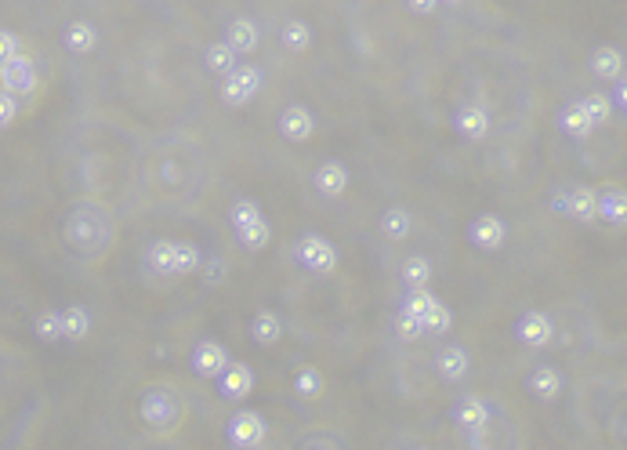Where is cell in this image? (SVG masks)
I'll use <instances>...</instances> for the list:
<instances>
[{
  "label": "cell",
  "mask_w": 627,
  "mask_h": 450,
  "mask_svg": "<svg viewBox=\"0 0 627 450\" xmlns=\"http://www.w3.org/2000/svg\"><path fill=\"white\" fill-rule=\"evenodd\" d=\"M454 127H457L461 138L479 142V138H486V131H490V113H486L482 106H461L457 117H454Z\"/></svg>",
  "instance_id": "5bb4252c"
},
{
  "label": "cell",
  "mask_w": 627,
  "mask_h": 450,
  "mask_svg": "<svg viewBox=\"0 0 627 450\" xmlns=\"http://www.w3.org/2000/svg\"><path fill=\"white\" fill-rule=\"evenodd\" d=\"M396 334H399V342H417V338L425 334V323H421L417 316L399 313V316H396Z\"/></svg>",
  "instance_id": "8d00e7d4"
},
{
  "label": "cell",
  "mask_w": 627,
  "mask_h": 450,
  "mask_svg": "<svg viewBox=\"0 0 627 450\" xmlns=\"http://www.w3.org/2000/svg\"><path fill=\"white\" fill-rule=\"evenodd\" d=\"M468 240L472 248L479 251H501L504 240H508V225L501 214H479L472 225H468Z\"/></svg>",
  "instance_id": "8992f818"
},
{
  "label": "cell",
  "mask_w": 627,
  "mask_h": 450,
  "mask_svg": "<svg viewBox=\"0 0 627 450\" xmlns=\"http://www.w3.org/2000/svg\"><path fill=\"white\" fill-rule=\"evenodd\" d=\"M250 338H254V345H261V349H272L279 338H283V320L272 313V309H261V313H254V320H250Z\"/></svg>",
  "instance_id": "9a60e30c"
},
{
  "label": "cell",
  "mask_w": 627,
  "mask_h": 450,
  "mask_svg": "<svg viewBox=\"0 0 627 450\" xmlns=\"http://www.w3.org/2000/svg\"><path fill=\"white\" fill-rule=\"evenodd\" d=\"M294 255H297V262L308 273H334L338 269V248L327 237H320V233L301 237L297 248H294Z\"/></svg>",
  "instance_id": "3957f363"
},
{
  "label": "cell",
  "mask_w": 627,
  "mask_h": 450,
  "mask_svg": "<svg viewBox=\"0 0 627 450\" xmlns=\"http://www.w3.org/2000/svg\"><path fill=\"white\" fill-rule=\"evenodd\" d=\"M407 8H410L414 15H432V12L439 8V0H407Z\"/></svg>",
  "instance_id": "60d3db41"
},
{
  "label": "cell",
  "mask_w": 627,
  "mask_h": 450,
  "mask_svg": "<svg viewBox=\"0 0 627 450\" xmlns=\"http://www.w3.org/2000/svg\"><path fill=\"white\" fill-rule=\"evenodd\" d=\"M12 55H19V37L8 33V30H0V62H8Z\"/></svg>",
  "instance_id": "f35d334b"
},
{
  "label": "cell",
  "mask_w": 627,
  "mask_h": 450,
  "mask_svg": "<svg viewBox=\"0 0 627 450\" xmlns=\"http://www.w3.org/2000/svg\"><path fill=\"white\" fill-rule=\"evenodd\" d=\"M225 436H229V443H232L236 450H250V446H257V443L265 439V417H261L257 410H236V414L229 417Z\"/></svg>",
  "instance_id": "5b68a950"
},
{
  "label": "cell",
  "mask_w": 627,
  "mask_h": 450,
  "mask_svg": "<svg viewBox=\"0 0 627 450\" xmlns=\"http://www.w3.org/2000/svg\"><path fill=\"white\" fill-rule=\"evenodd\" d=\"M569 218H573V221H580V225H591V221L598 218V207H594V189L576 185V189L569 192Z\"/></svg>",
  "instance_id": "cb8c5ba5"
},
{
  "label": "cell",
  "mask_w": 627,
  "mask_h": 450,
  "mask_svg": "<svg viewBox=\"0 0 627 450\" xmlns=\"http://www.w3.org/2000/svg\"><path fill=\"white\" fill-rule=\"evenodd\" d=\"M200 266H203V255H200L196 244H174V273L189 277V273H196Z\"/></svg>",
  "instance_id": "e575fe53"
},
{
  "label": "cell",
  "mask_w": 627,
  "mask_h": 450,
  "mask_svg": "<svg viewBox=\"0 0 627 450\" xmlns=\"http://www.w3.org/2000/svg\"><path fill=\"white\" fill-rule=\"evenodd\" d=\"M257 218H265V214H261V207H257L254 200H236V203L229 207V221H232V230H236V233L247 230V225H254Z\"/></svg>",
  "instance_id": "836d02e7"
},
{
  "label": "cell",
  "mask_w": 627,
  "mask_h": 450,
  "mask_svg": "<svg viewBox=\"0 0 627 450\" xmlns=\"http://www.w3.org/2000/svg\"><path fill=\"white\" fill-rule=\"evenodd\" d=\"M149 266L160 277H174V240H156L149 248Z\"/></svg>",
  "instance_id": "d6a6232c"
},
{
  "label": "cell",
  "mask_w": 627,
  "mask_h": 450,
  "mask_svg": "<svg viewBox=\"0 0 627 450\" xmlns=\"http://www.w3.org/2000/svg\"><path fill=\"white\" fill-rule=\"evenodd\" d=\"M421 323H425V334H446L454 327V313L439 298H432L428 309H425V316H421Z\"/></svg>",
  "instance_id": "4dcf8cb0"
},
{
  "label": "cell",
  "mask_w": 627,
  "mask_h": 450,
  "mask_svg": "<svg viewBox=\"0 0 627 450\" xmlns=\"http://www.w3.org/2000/svg\"><path fill=\"white\" fill-rule=\"evenodd\" d=\"M19 120V98L0 91V127H12Z\"/></svg>",
  "instance_id": "74e56055"
},
{
  "label": "cell",
  "mask_w": 627,
  "mask_h": 450,
  "mask_svg": "<svg viewBox=\"0 0 627 450\" xmlns=\"http://www.w3.org/2000/svg\"><path fill=\"white\" fill-rule=\"evenodd\" d=\"M203 62H207V70L211 73H232L236 70V52L225 44V41H218V44H207V52H203Z\"/></svg>",
  "instance_id": "f1b7e54d"
},
{
  "label": "cell",
  "mask_w": 627,
  "mask_h": 450,
  "mask_svg": "<svg viewBox=\"0 0 627 450\" xmlns=\"http://www.w3.org/2000/svg\"><path fill=\"white\" fill-rule=\"evenodd\" d=\"M428 302H432V295H428V287H421V291H407V298H403V309L399 313H407V316H425V309H428Z\"/></svg>",
  "instance_id": "d590c367"
},
{
  "label": "cell",
  "mask_w": 627,
  "mask_h": 450,
  "mask_svg": "<svg viewBox=\"0 0 627 450\" xmlns=\"http://www.w3.org/2000/svg\"><path fill=\"white\" fill-rule=\"evenodd\" d=\"M551 211L555 214H569V192H555L551 196Z\"/></svg>",
  "instance_id": "b9f144b4"
},
{
  "label": "cell",
  "mask_w": 627,
  "mask_h": 450,
  "mask_svg": "<svg viewBox=\"0 0 627 450\" xmlns=\"http://www.w3.org/2000/svg\"><path fill=\"white\" fill-rule=\"evenodd\" d=\"M279 41H283V52H290V55H304V52L312 48V30H308L304 19H290V23H283Z\"/></svg>",
  "instance_id": "7402d4cb"
},
{
  "label": "cell",
  "mask_w": 627,
  "mask_h": 450,
  "mask_svg": "<svg viewBox=\"0 0 627 450\" xmlns=\"http://www.w3.org/2000/svg\"><path fill=\"white\" fill-rule=\"evenodd\" d=\"M439 5H450V8H457V5H464V0H439Z\"/></svg>",
  "instance_id": "7bdbcfd3"
},
{
  "label": "cell",
  "mask_w": 627,
  "mask_h": 450,
  "mask_svg": "<svg viewBox=\"0 0 627 450\" xmlns=\"http://www.w3.org/2000/svg\"><path fill=\"white\" fill-rule=\"evenodd\" d=\"M236 237H239V244H243L247 251H261V248H268V240H272V225H268L265 218H257L254 225L239 230Z\"/></svg>",
  "instance_id": "1f68e13d"
},
{
  "label": "cell",
  "mask_w": 627,
  "mask_h": 450,
  "mask_svg": "<svg viewBox=\"0 0 627 450\" xmlns=\"http://www.w3.org/2000/svg\"><path fill=\"white\" fill-rule=\"evenodd\" d=\"M257 91H261V70L257 66H239V70L225 73V80H221V102L229 109H243Z\"/></svg>",
  "instance_id": "277c9868"
},
{
  "label": "cell",
  "mask_w": 627,
  "mask_h": 450,
  "mask_svg": "<svg viewBox=\"0 0 627 450\" xmlns=\"http://www.w3.org/2000/svg\"><path fill=\"white\" fill-rule=\"evenodd\" d=\"M185 410H182V403L167 392V389H149L145 396H142V421L149 425V428H160V432H171L174 425H178V417H182Z\"/></svg>",
  "instance_id": "7a4b0ae2"
},
{
  "label": "cell",
  "mask_w": 627,
  "mask_h": 450,
  "mask_svg": "<svg viewBox=\"0 0 627 450\" xmlns=\"http://www.w3.org/2000/svg\"><path fill=\"white\" fill-rule=\"evenodd\" d=\"M580 109H584V117H587L594 127L613 120V98H609V95H602V91H591L587 98H580Z\"/></svg>",
  "instance_id": "f546056e"
},
{
  "label": "cell",
  "mask_w": 627,
  "mask_h": 450,
  "mask_svg": "<svg viewBox=\"0 0 627 450\" xmlns=\"http://www.w3.org/2000/svg\"><path fill=\"white\" fill-rule=\"evenodd\" d=\"M558 392H562V374H558V367H537L533 374H529V396L533 399H540V403H551V399H558Z\"/></svg>",
  "instance_id": "2e32d148"
},
{
  "label": "cell",
  "mask_w": 627,
  "mask_h": 450,
  "mask_svg": "<svg viewBox=\"0 0 627 450\" xmlns=\"http://www.w3.org/2000/svg\"><path fill=\"white\" fill-rule=\"evenodd\" d=\"M62 44H66V52H73V55H91L95 44H98V30H95L91 23H84V19H77V23L66 26Z\"/></svg>",
  "instance_id": "e0dca14e"
},
{
  "label": "cell",
  "mask_w": 627,
  "mask_h": 450,
  "mask_svg": "<svg viewBox=\"0 0 627 450\" xmlns=\"http://www.w3.org/2000/svg\"><path fill=\"white\" fill-rule=\"evenodd\" d=\"M323 389H327V381H323V374H320L316 367H297V374H294V392H297L301 399H320Z\"/></svg>",
  "instance_id": "484cf974"
},
{
  "label": "cell",
  "mask_w": 627,
  "mask_h": 450,
  "mask_svg": "<svg viewBox=\"0 0 627 450\" xmlns=\"http://www.w3.org/2000/svg\"><path fill=\"white\" fill-rule=\"evenodd\" d=\"M417 450H425V446H417Z\"/></svg>",
  "instance_id": "ee69618b"
},
{
  "label": "cell",
  "mask_w": 627,
  "mask_h": 450,
  "mask_svg": "<svg viewBox=\"0 0 627 450\" xmlns=\"http://www.w3.org/2000/svg\"><path fill=\"white\" fill-rule=\"evenodd\" d=\"M33 334H37V342H44V345L62 342V316H59V309H44V313H37V320H33Z\"/></svg>",
  "instance_id": "83f0119b"
},
{
  "label": "cell",
  "mask_w": 627,
  "mask_h": 450,
  "mask_svg": "<svg viewBox=\"0 0 627 450\" xmlns=\"http://www.w3.org/2000/svg\"><path fill=\"white\" fill-rule=\"evenodd\" d=\"M225 44L236 52V55H247V52H254L257 48V26L250 23V19H232L229 26H225Z\"/></svg>",
  "instance_id": "ac0fdd59"
},
{
  "label": "cell",
  "mask_w": 627,
  "mask_h": 450,
  "mask_svg": "<svg viewBox=\"0 0 627 450\" xmlns=\"http://www.w3.org/2000/svg\"><path fill=\"white\" fill-rule=\"evenodd\" d=\"M0 88L12 98H30L37 95V66L30 55H12L8 62H0Z\"/></svg>",
  "instance_id": "6da1fadb"
},
{
  "label": "cell",
  "mask_w": 627,
  "mask_h": 450,
  "mask_svg": "<svg viewBox=\"0 0 627 450\" xmlns=\"http://www.w3.org/2000/svg\"><path fill=\"white\" fill-rule=\"evenodd\" d=\"M62 316V338L66 342H84L88 334H91V313L84 309V305H70L66 313H59Z\"/></svg>",
  "instance_id": "603a6c76"
},
{
  "label": "cell",
  "mask_w": 627,
  "mask_h": 450,
  "mask_svg": "<svg viewBox=\"0 0 627 450\" xmlns=\"http://www.w3.org/2000/svg\"><path fill=\"white\" fill-rule=\"evenodd\" d=\"M218 389L225 399H247L250 389H254V370L239 360H229V367L218 374Z\"/></svg>",
  "instance_id": "9c48e42d"
},
{
  "label": "cell",
  "mask_w": 627,
  "mask_h": 450,
  "mask_svg": "<svg viewBox=\"0 0 627 450\" xmlns=\"http://www.w3.org/2000/svg\"><path fill=\"white\" fill-rule=\"evenodd\" d=\"M468 352L461 349V345H446L439 356H435V370H439V378L443 381H461L464 374H468Z\"/></svg>",
  "instance_id": "d6986e66"
},
{
  "label": "cell",
  "mask_w": 627,
  "mask_h": 450,
  "mask_svg": "<svg viewBox=\"0 0 627 450\" xmlns=\"http://www.w3.org/2000/svg\"><path fill=\"white\" fill-rule=\"evenodd\" d=\"M591 70H594V77H602V80H620V77H623V52L613 48V44H602V48L591 55Z\"/></svg>",
  "instance_id": "ffe728a7"
},
{
  "label": "cell",
  "mask_w": 627,
  "mask_h": 450,
  "mask_svg": "<svg viewBox=\"0 0 627 450\" xmlns=\"http://www.w3.org/2000/svg\"><path fill=\"white\" fill-rule=\"evenodd\" d=\"M399 277H403L407 291H421V287H428V280H432V262H428L425 255H410V258L403 262Z\"/></svg>",
  "instance_id": "d4e9b609"
},
{
  "label": "cell",
  "mask_w": 627,
  "mask_h": 450,
  "mask_svg": "<svg viewBox=\"0 0 627 450\" xmlns=\"http://www.w3.org/2000/svg\"><path fill=\"white\" fill-rule=\"evenodd\" d=\"M594 207H598V218L609 221V225H616V230L627 221V192H623L620 185L598 189V192H594Z\"/></svg>",
  "instance_id": "8fae6325"
},
{
  "label": "cell",
  "mask_w": 627,
  "mask_h": 450,
  "mask_svg": "<svg viewBox=\"0 0 627 450\" xmlns=\"http://www.w3.org/2000/svg\"><path fill=\"white\" fill-rule=\"evenodd\" d=\"M0 91H5V88H0Z\"/></svg>",
  "instance_id": "f6af8a7d"
},
{
  "label": "cell",
  "mask_w": 627,
  "mask_h": 450,
  "mask_svg": "<svg viewBox=\"0 0 627 450\" xmlns=\"http://www.w3.org/2000/svg\"><path fill=\"white\" fill-rule=\"evenodd\" d=\"M312 131H316V120H312V113L304 109V106H286L283 113H279V135L286 138V142H308L312 138Z\"/></svg>",
  "instance_id": "30bf717a"
},
{
  "label": "cell",
  "mask_w": 627,
  "mask_h": 450,
  "mask_svg": "<svg viewBox=\"0 0 627 450\" xmlns=\"http://www.w3.org/2000/svg\"><path fill=\"white\" fill-rule=\"evenodd\" d=\"M410 230H414V218H410L407 207H388V211L381 214V233H385V240L399 244V240L410 237Z\"/></svg>",
  "instance_id": "44dd1931"
},
{
  "label": "cell",
  "mask_w": 627,
  "mask_h": 450,
  "mask_svg": "<svg viewBox=\"0 0 627 450\" xmlns=\"http://www.w3.org/2000/svg\"><path fill=\"white\" fill-rule=\"evenodd\" d=\"M316 189L323 192V196H331V200H338L345 189H349V167L342 164V160H323L320 167H316Z\"/></svg>",
  "instance_id": "4fadbf2b"
},
{
  "label": "cell",
  "mask_w": 627,
  "mask_h": 450,
  "mask_svg": "<svg viewBox=\"0 0 627 450\" xmlns=\"http://www.w3.org/2000/svg\"><path fill=\"white\" fill-rule=\"evenodd\" d=\"M203 277H207V284H211V287H218V284H221V277H225V266H221L218 258H211V262L203 266Z\"/></svg>",
  "instance_id": "ab89813d"
},
{
  "label": "cell",
  "mask_w": 627,
  "mask_h": 450,
  "mask_svg": "<svg viewBox=\"0 0 627 450\" xmlns=\"http://www.w3.org/2000/svg\"><path fill=\"white\" fill-rule=\"evenodd\" d=\"M192 374L196 378H203V381H218V374L229 367V352H225V345L221 342H214V338H207V342H200L196 349H192Z\"/></svg>",
  "instance_id": "52a82bcc"
},
{
  "label": "cell",
  "mask_w": 627,
  "mask_h": 450,
  "mask_svg": "<svg viewBox=\"0 0 627 450\" xmlns=\"http://www.w3.org/2000/svg\"><path fill=\"white\" fill-rule=\"evenodd\" d=\"M558 127L569 135V138H587L591 131H594V124L584 117V109H580V102H573V106H566L562 109V117H558Z\"/></svg>",
  "instance_id": "4316f807"
},
{
  "label": "cell",
  "mask_w": 627,
  "mask_h": 450,
  "mask_svg": "<svg viewBox=\"0 0 627 450\" xmlns=\"http://www.w3.org/2000/svg\"><path fill=\"white\" fill-rule=\"evenodd\" d=\"M454 421H457V428H464V432H482V428L490 425V407H486V399H479V396L457 399Z\"/></svg>",
  "instance_id": "7c38bea8"
},
{
  "label": "cell",
  "mask_w": 627,
  "mask_h": 450,
  "mask_svg": "<svg viewBox=\"0 0 627 450\" xmlns=\"http://www.w3.org/2000/svg\"><path fill=\"white\" fill-rule=\"evenodd\" d=\"M515 338L529 349H544L555 338V323L547 320V313H522L515 323Z\"/></svg>",
  "instance_id": "ba28073f"
}]
</instances>
